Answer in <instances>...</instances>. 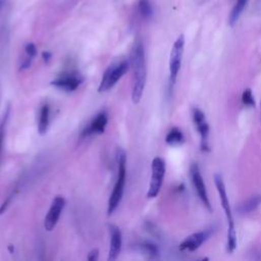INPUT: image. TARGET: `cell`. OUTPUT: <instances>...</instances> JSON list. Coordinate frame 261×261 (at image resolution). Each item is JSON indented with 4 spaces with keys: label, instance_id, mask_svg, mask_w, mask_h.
<instances>
[{
    "label": "cell",
    "instance_id": "1",
    "mask_svg": "<svg viewBox=\"0 0 261 261\" xmlns=\"http://www.w3.org/2000/svg\"><path fill=\"white\" fill-rule=\"evenodd\" d=\"M130 61L133 65V85H132V101L135 104H138L142 98L146 79H147V69H146V59H145V50L143 44L138 41L135 43L132 54Z\"/></svg>",
    "mask_w": 261,
    "mask_h": 261
},
{
    "label": "cell",
    "instance_id": "17",
    "mask_svg": "<svg viewBox=\"0 0 261 261\" xmlns=\"http://www.w3.org/2000/svg\"><path fill=\"white\" fill-rule=\"evenodd\" d=\"M165 142L170 146H177L185 142V136L178 127H172L167 133L165 137Z\"/></svg>",
    "mask_w": 261,
    "mask_h": 261
},
{
    "label": "cell",
    "instance_id": "9",
    "mask_svg": "<svg viewBox=\"0 0 261 261\" xmlns=\"http://www.w3.org/2000/svg\"><path fill=\"white\" fill-rule=\"evenodd\" d=\"M64 206H65V199L62 196H56L53 199L44 220V227L46 230L51 231L56 226Z\"/></svg>",
    "mask_w": 261,
    "mask_h": 261
},
{
    "label": "cell",
    "instance_id": "3",
    "mask_svg": "<svg viewBox=\"0 0 261 261\" xmlns=\"http://www.w3.org/2000/svg\"><path fill=\"white\" fill-rule=\"evenodd\" d=\"M125 164H126V156L124 151L122 149H117V177H116V181L113 187L112 193L110 195V198L108 200V208H107L108 215L113 213V211L116 209V207L119 205L121 201L124 185H125V175H126Z\"/></svg>",
    "mask_w": 261,
    "mask_h": 261
},
{
    "label": "cell",
    "instance_id": "16",
    "mask_svg": "<svg viewBox=\"0 0 261 261\" xmlns=\"http://www.w3.org/2000/svg\"><path fill=\"white\" fill-rule=\"evenodd\" d=\"M248 1L249 0H237L236 4L233 5V7L229 13V16H228V23L230 27H233L237 23L241 14L243 13L244 9L247 6Z\"/></svg>",
    "mask_w": 261,
    "mask_h": 261
},
{
    "label": "cell",
    "instance_id": "25",
    "mask_svg": "<svg viewBox=\"0 0 261 261\" xmlns=\"http://www.w3.org/2000/svg\"><path fill=\"white\" fill-rule=\"evenodd\" d=\"M2 5H3V0H0V8L2 7Z\"/></svg>",
    "mask_w": 261,
    "mask_h": 261
},
{
    "label": "cell",
    "instance_id": "8",
    "mask_svg": "<svg viewBox=\"0 0 261 261\" xmlns=\"http://www.w3.org/2000/svg\"><path fill=\"white\" fill-rule=\"evenodd\" d=\"M192 117H193V121L194 124L200 135L201 138V150L203 152H209L210 148L208 145V135H209V125L206 121V117L204 112L199 109L198 107H194L192 109Z\"/></svg>",
    "mask_w": 261,
    "mask_h": 261
},
{
    "label": "cell",
    "instance_id": "24",
    "mask_svg": "<svg viewBox=\"0 0 261 261\" xmlns=\"http://www.w3.org/2000/svg\"><path fill=\"white\" fill-rule=\"evenodd\" d=\"M42 56H43V59H44V61L46 62V63H48V61L51 59V53L50 52H48V51H45V52H43L42 53Z\"/></svg>",
    "mask_w": 261,
    "mask_h": 261
},
{
    "label": "cell",
    "instance_id": "15",
    "mask_svg": "<svg viewBox=\"0 0 261 261\" xmlns=\"http://www.w3.org/2000/svg\"><path fill=\"white\" fill-rule=\"evenodd\" d=\"M50 121V107L47 104H44L40 109L39 122H38V132L41 136L47 133Z\"/></svg>",
    "mask_w": 261,
    "mask_h": 261
},
{
    "label": "cell",
    "instance_id": "20",
    "mask_svg": "<svg viewBox=\"0 0 261 261\" xmlns=\"http://www.w3.org/2000/svg\"><path fill=\"white\" fill-rule=\"evenodd\" d=\"M10 114V106L8 105L5 109V111L3 112L1 121H0V157H1V153H2V147H3V139H4V135H5V129H6V125H7V120Z\"/></svg>",
    "mask_w": 261,
    "mask_h": 261
},
{
    "label": "cell",
    "instance_id": "12",
    "mask_svg": "<svg viewBox=\"0 0 261 261\" xmlns=\"http://www.w3.org/2000/svg\"><path fill=\"white\" fill-rule=\"evenodd\" d=\"M108 122V116L106 112H100L96 115V117L91 121V123L83 130L82 137L87 138L92 135H100L103 134L105 127Z\"/></svg>",
    "mask_w": 261,
    "mask_h": 261
},
{
    "label": "cell",
    "instance_id": "5",
    "mask_svg": "<svg viewBox=\"0 0 261 261\" xmlns=\"http://www.w3.org/2000/svg\"><path fill=\"white\" fill-rule=\"evenodd\" d=\"M152 174L147 192L148 198H155L162 187L164 174H165V162L160 157H155L152 161Z\"/></svg>",
    "mask_w": 261,
    "mask_h": 261
},
{
    "label": "cell",
    "instance_id": "19",
    "mask_svg": "<svg viewBox=\"0 0 261 261\" xmlns=\"http://www.w3.org/2000/svg\"><path fill=\"white\" fill-rule=\"evenodd\" d=\"M138 10L143 18H150L153 14V7L150 0H139Z\"/></svg>",
    "mask_w": 261,
    "mask_h": 261
},
{
    "label": "cell",
    "instance_id": "22",
    "mask_svg": "<svg viewBox=\"0 0 261 261\" xmlns=\"http://www.w3.org/2000/svg\"><path fill=\"white\" fill-rule=\"evenodd\" d=\"M24 53H25V55H28V56H30L34 59V57L37 54V48H36L35 44L34 43H28L24 47Z\"/></svg>",
    "mask_w": 261,
    "mask_h": 261
},
{
    "label": "cell",
    "instance_id": "2",
    "mask_svg": "<svg viewBox=\"0 0 261 261\" xmlns=\"http://www.w3.org/2000/svg\"><path fill=\"white\" fill-rule=\"evenodd\" d=\"M214 182H215V187L216 190L218 192L219 198H220V202H221V206L224 210L226 219H227V243H226V250L229 253H232L237 247V233H236V227H234V221H233V217H232V213H231V208L229 205V201H228V197L226 194V190H225V186L222 179V176L218 173H216L214 175Z\"/></svg>",
    "mask_w": 261,
    "mask_h": 261
},
{
    "label": "cell",
    "instance_id": "14",
    "mask_svg": "<svg viewBox=\"0 0 261 261\" xmlns=\"http://www.w3.org/2000/svg\"><path fill=\"white\" fill-rule=\"evenodd\" d=\"M260 204H261V195H255L247 199L243 203H241L238 206V212L243 215L249 214L254 210H256Z\"/></svg>",
    "mask_w": 261,
    "mask_h": 261
},
{
    "label": "cell",
    "instance_id": "13",
    "mask_svg": "<svg viewBox=\"0 0 261 261\" xmlns=\"http://www.w3.org/2000/svg\"><path fill=\"white\" fill-rule=\"evenodd\" d=\"M109 232H110V247H109V253H108V260L113 261L118 257L121 251L122 237H121V231L119 227L113 224L109 226Z\"/></svg>",
    "mask_w": 261,
    "mask_h": 261
},
{
    "label": "cell",
    "instance_id": "23",
    "mask_svg": "<svg viewBox=\"0 0 261 261\" xmlns=\"http://www.w3.org/2000/svg\"><path fill=\"white\" fill-rule=\"evenodd\" d=\"M98 257H99V251H98V249H93V250L89 253L87 259H88L89 261H97V260H98Z\"/></svg>",
    "mask_w": 261,
    "mask_h": 261
},
{
    "label": "cell",
    "instance_id": "18",
    "mask_svg": "<svg viewBox=\"0 0 261 261\" xmlns=\"http://www.w3.org/2000/svg\"><path fill=\"white\" fill-rule=\"evenodd\" d=\"M141 252L148 258L150 259H155L159 255V250L158 247L150 242H143L139 245Z\"/></svg>",
    "mask_w": 261,
    "mask_h": 261
},
{
    "label": "cell",
    "instance_id": "21",
    "mask_svg": "<svg viewBox=\"0 0 261 261\" xmlns=\"http://www.w3.org/2000/svg\"><path fill=\"white\" fill-rule=\"evenodd\" d=\"M242 102L244 105L248 107H254L255 106V100L252 94V90L250 88H247L244 90L242 94Z\"/></svg>",
    "mask_w": 261,
    "mask_h": 261
},
{
    "label": "cell",
    "instance_id": "10",
    "mask_svg": "<svg viewBox=\"0 0 261 261\" xmlns=\"http://www.w3.org/2000/svg\"><path fill=\"white\" fill-rule=\"evenodd\" d=\"M211 230H202L195 233H192L191 236L187 237L180 244H179V250L180 251H189L194 252L196 251L203 243L206 242V240L210 237Z\"/></svg>",
    "mask_w": 261,
    "mask_h": 261
},
{
    "label": "cell",
    "instance_id": "4",
    "mask_svg": "<svg viewBox=\"0 0 261 261\" xmlns=\"http://www.w3.org/2000/svg\"><path fill=\"white\" fill-rule=\"evenodd\" d=\"M128 62L126 60H122L116 64L110 65L104 72L100 85L98 87V92H106L110 90L127 71Z\"/></svg>",
    "mask_w": 261,
    "mask_h": 261
},
{
    "label": "cell",
    "instance_id": "11",
    "mask_svg": "<svg viewBox=\"0 0 261 261\" xmlns=\"http://www.w3.org/2000/svg\"><path fill=\"white\" fill-rule=\"evenodd\" d=\"M83 77L79 73L63 74L60 77L51 82V85L66 92H72L82 84Z\"/></svg>",
    "mask_w": 261,
    "mask_h": 261
},
{
    "label": "cell",
    "instance_id": "6",
    "mask_svg": "<svg viewBox=\"0 0 261 261\" xmlns=\"http://www.w3.org/2000/svg\"><path fill=\"white\" fill-rule=\"evenodd\" d=\"M184 46H185V37L184 35H179L175 42L172 45L169 57V81L171 84H174L180 68L181 58L184 54Z\"/></svg>",
    "mask_w": 261,
    "mask_h": 261
},
{
    "label": "cell",
    "instance_id": "7",
    "mask_svg": "<svg viewBox=\"0 0 261 261\" xmlns=\"http://www.w3.org/2000/svg\"><path fill=\"white\" fill-rule=\"evenodd\" d=\"M190 175H191V179H192L193 186L195 188V191H196L198 197L200 198L201 202L206 207V209L209 212H211L212 211V206H211L208 194H207V190H206V186H205L203 176L200 172V169H199V166H198L197 163H193L191 165Z\"/></svg>",
    "mask_w": 261,
    "mask_h": 261
}]
</instances>
